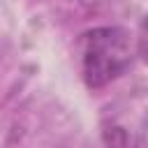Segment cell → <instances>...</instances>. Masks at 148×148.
<instances>
[{"label":"cell","mask_w":148,"mask_h":148,"mask_svg":"<svg viewBox=\"0 0 148 148\" xmlns=\"http://www.w3.org/2000/svg\"><path fill=\"white\" fill-rule=\"evenodd\" d=\"M132 35L118 25L88 30L81 37V72L88 88H104L132 62Z\"/></svg>","instance_id":"obj_1"}]
</instances>
